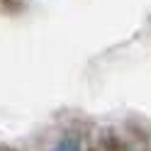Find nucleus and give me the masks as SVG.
<instances>
[{"label": "nucleus", "instance_id": "1", "mask_svg": "<svg viewBox=\"0 0 151 151\" xmlns=\"http://www.w3.org/2000/svg\"><path fill=\"white\" fill-rule=\"evenodd\" d=\"M54 151H81V144H78V139H73V137H63L59 144L54 146Z\"/></svg>", "mask_w": 151, "mask_h": 151}, {"label": "nucleus", "instance_id": "2", "mask_svg": "<svg viewBox=\"0 0 151 151\" xmlns=\"http://www.w3.org/2000/svg\"><path fill=\"white\" fill-rule=\"evenodd\" d=\"M0 5H3L5 10H10V12H20L24 7V0H0Z\"/></svg>", "mask_w": 151, "mask_h": 151}]
</instances>
